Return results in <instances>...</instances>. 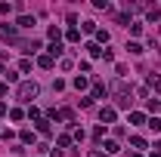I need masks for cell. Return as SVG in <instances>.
<instances>
[{
  "label": "cell",
  "instance_id": "obj_1",
  "mask_svg": "<svg viewBox=\"0 0 161 157\" xmlns=\"http://www.w3.org/2000/svg\"><path fill=\"white\" fill-rule=\"evenodd\" d=\"M34 96H37V83H31V80H25V83H19V99H25V102H31Z\"/></svg>",
  "mask_w": 161,
  "mask_h": 157
},
{
  "label": "cell",
  "instance_id": "obj_2",
  "mask_svg": "<svg viewBox=\"0 0 161 157\" xmlns=\"http://www.w3.org/2000/svg\"><path fill=\"white\" fill-rule=\"evenodd\" d=\"M115 117H118V114H115V108H102V111H99V120H102V123H112Z\"/></svg>",
  "mask_w": 161,
  "mask_h": 157
},
{
  "label": "cell",
  "instance_id": "obj_3",
  "mask_svg": "<svg viewBox=\"0 0 161 157\" xmlns=\"http://www.w3.org/2000/svg\"><path fill=\"white\" fill-rule=\"evenodd\" d=\"M0 37L13 40V37H16V28H13V25H0Z\"/></svg>",
  "mask_w": 161,
  "mask_h": 157
},
{
  "label": "cell",
  "instance_id": "obj_4",
  "mask_svg": "<svg viewBox=\"0 0 161 157\" xmlns=\"http://www.w3.org/2000/svg\"><path fill=\"white\" fill-rule=\"evenodd\" d=\"M87 49H90V56H93V59H102V56H105V49H99L96 43H87Z\"/></svg>",
  "mask_w": 161,
  "mask_h": 157
},
{
  "label": "cell",
  "instance_id": "obj_5",
  "mask_svg": "<svg viewBox=\"0 0 161 157\" xmlns=\"http://www.w3.org/2000/svg\"><path fill=\"white\" fill-rule=\"evenodd\" d=\"M16 25H19V28H31V25H34V16H19Z\"/></svg>",
  "mask_w": 161,
  "mask_h": 157
},
{
  "label": "cell",
  "instance_id": "obj_6",
  "mask_svg": "<svg viewBox=\"0 0 161 157\" xmlns=\"http://www.w3.org/2000/svg\"><path fill=\"white\" fill-rule=\"evenodd\" d=\"M127 53H133V56H140V53H142V43H136V40H130V43H127Z\"/></svg>",
  "mask_w": 161,
  "mask_h": 157
},
{
  "label": "cell",
  "instance_id": "obj_7",
  "mask_svg": "<svg viewBox=\"0 0 161 157\" xmlns=\"http://www.w3.org/2000/svg\"><path fill=\"white\" fill-rule=\"evenodd\" d=\"M37 65H40V68H53V56H40Z\"/></svg>",
  "mask_w": 161,
  "mask_h": 157
},
{
  "label": "cell",
  "instance_id": "obj_8",
  "mask_svg": "<svg viewBox=\"0 0 161 157\" xmlns=\"http://www.w3.org/2000/svg\"><path fill=\"white\" fill-rule=\"evenodd\" d=\"M130 145H133V148H146V139L142 136H130Z\"/></svg>",
  "mask_w": 161,
  "mask_h": 157
},
{
  "label": "cell",
  "instance_id": "obj_9",
  "mask_svg": "<svg viewBox=\"0 0 161 157\" xmlns=\"http://www.w3.org/2000/svg\"><path fill=\"white\" fill-rule=\"evenodd\" d=\"M130 123H146V114H142V111H133V114H130Z\"/></svg>",
  "mask_w": 161,
  "mask_h": 157
},
{
  "label": "cell",
  "instance_id": "obj_10",
  "mask_svg": "<svg viewBox=\"0 0 161 157\" xmlns=\"http://www.w3.org/2000/svg\"><path fill=\"white\" fill-rule=\"evenodd\" d=\"M102 148H105V151H108V154H118L121 148H118V142H105V145H102Z\"/></svg>",
  "mask_w": 161,
  "mask_h": 157
},
{
  "label": "cell",
  "instance_id": "obj_11",
  "mask_svg": "<svg viewBox=\"0 0 161 157\" xmlns=\"http://www.w3.org/2000/svg\"><path fill=\"white\" fill-rule=\"evenodd\" d=\"M149 129H152V133H161V120L152 117V120H149Z\"/></svg>",
  "mask_w": 161,
  "mask_h": 157
},
{
  "label": "cell",
  "instance_id": "obj_12",
  "mask_svg": "<svg viewBox=\"0 0 161 157\" xmlns=\"http://www.w3.org/2000/svg\"><path fill=\"white\" fill-rule=\"evenodd\" d=\"M84 31L87 34H96V22H84Z\"/></svg>",
  "mask_w": 161,
  "mask_h": 157
},
{
  "label": "cell",
  "instance_id": "obj_13",
  "mask_svg": "<svg viewBox=\"0 0 161 157\" xmlns=\"http://www.w3.org/2000/svg\"><path fill=\"white\" fill-rule=\"evenodd\" d=\"M22 142H25V145H31V142H34V133H28V129H25V133H22Z\"/></svg>",
  "mask_w": 161,
  "mask_h": 157
},
{
  "label": "cell",
  "instance_id": "obj_14",
  "mask_svg": "<svg viewBox=\"0 0 161 157\" xmlns=\"http://www.w3.org/2000/svg\"><path fill=\"white\" fill-rule=\"evenodd\" d=\"M68 40L75 43V40H80V34H78V28H68Z\"/></svg>",
  "mask_w": 161,
  "mask_h": 157
},
{
  "label": "cell",
  "instance_id": "obj_15",
  "mask_svg": "<svg viewBox=\"0 0 161 157\" xmlns=\"http://www.w3.org/2000/svg\"><path fill=\"white\" fill-rule=\"evenodd\" d=\"M96 40L99 43H108V31H96Z\"/></svg>",
  "mask_w": 161,
  "mask_h": 157
},
{
  "label": "cell",
  "instance_id": "obj_16",
  "mask_svg": "<svg viewBox=\"0 0 161 157\" xmlns=\"http://www.w3.org/2000/svg\"><path fill=\"white\" fill-rule=\"evenodd\" d=\"M0 96H6V83H0Z\"/></svg>",
  "mask_w": 161,
  "mask_h": 157
},
{
  "label": "cell",
  "instance_id": "obj_17",
  "mask_svg": "<svg viewBox=\"0 0 161 157\" xmlns=\"http://www.w3.org/2000/svg\"><path fill=\"white\" fill-rule=\"evenodd\" d=\"M0 74H3V62H0Z\"/></svg>",
  "mask_w": 161,
  "mask_h": 157
},
{
  "label": "cell",
  "instance_id": "obj_18",
  "mask_svg": "<svg viewBox=\"0 0 161 157\" xmlns=\"http://www.w3.org/2000/svg\"><path fill=\"white\" fill-rule=\"evenodd\" d=\"M158 89H161V80H158Z\"/></svg>",
  "mask_w": 161,
  "mask_h": 157
},
{
  "label": "cell",
  "instance_id": "obj_19",
  "mask_svg": "<svg viewBox=\"0 0 161 157\" xmlns=\"http://www.w3.org/2000/svg\"><path fill=\"white\" fill-rule=\"evenodd\" d=\"M152 157H161V154H152Z\"/></svg>",
  "mask_w": 161,
  "mask_h": 157
}]
</instances>
